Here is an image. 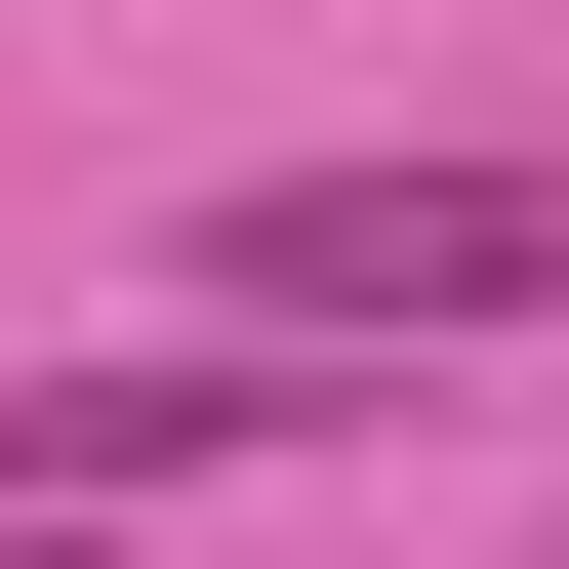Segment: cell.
I'll list each match as a JSON object with an SVG mask.
<instances>
[{
  "label": "cell",
  "mask_w": 569,
  "mask_h": 569,
  "mask_svg": "<svg viewBox=\"0 0 569 569\" xmlns=\"http://www.w3.org/2000/svg\"><path fill=\"white\" fill-rule=\"evenodd\" d=\"M326 367H0V488H163V448H284Z\"/></svg>",
  "instance_id": "cell-2"
},
{
  "label": "cell",
  "mask_w": 569,
  "mask_h": 569,
  "mask_svg": "<svg viewBox=\"0 0 569 569\" xmlns=\"http://www.w3.org/2000/svg\"><path fill=\"white\" fill-rule=\"evenodd\" d=\"M203 326H569V163H284L203 203Z\"/></svg>",
  "instance_id": "cell-1"
}]
</instances>
